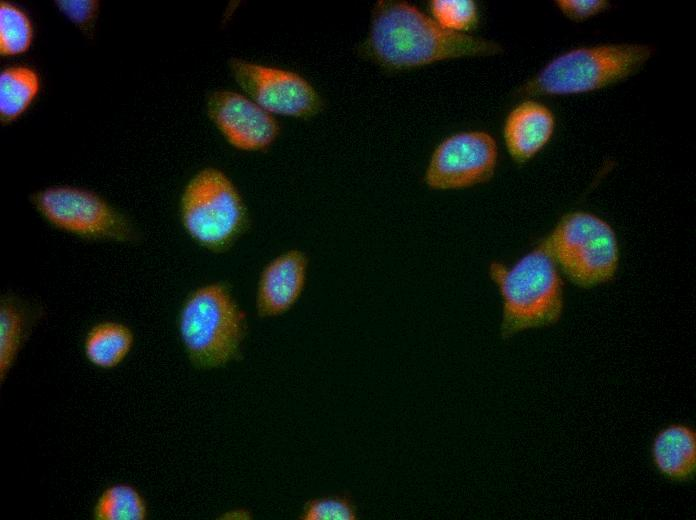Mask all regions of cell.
Here are the masks:
<instances>
[{"instance_id":"cell-15","label":"cell","mask_w":696,"mask_h":520,"mask_svg":"<svg viewBox=\"0 0 696 520\" xmlns=\"http://www.w3.org/2000/svg\"><path fill=\"white\" fill-rule=\"evenodd\" d=\"M133 333L124 324L112 321L94 325L87 333L84 351L87 359L100 368L120 364L133 346Z\"/></svg>"},{"instance_id":"cell-16","label":"cell","mask_w":696,"mask_h":520,"mask_svg":"<svg viewBox=\"0 0 696 520\" xmlns=\"http://www.w3.org/2000/svg\"><path fill=\"white\" fill-rule=\"evenodd\" d=\"M40 89L38 74L27 66H12L0 74V117L3 123L17 119Z\"/></svg>"},{"instance_id":"cell-18","label":"cell","mask_w":696,"mask_h":520,"mask_svg":"<svg viewBox=\"0 0 696 520\" xmlns=\"http://www.w3.org/2000/svg\"><path fill=\"white\" fill-rule=\"evenodd\" d=\"M33 27L27 14L16 5L0 3V53L16 56L25 53L31 46Z\"/></svg>"},{"instance_id":"cell-13","label":"cell","mask_w":696,"mask_h":520,"mask_svg":"<svg viewBox=\"0 0 696 520\" xmlns=\"http://www.w3.org/2000/svg\"><path fill=\"white\" fill-rule=\"evenodd\" d=\"M651 456L654 467L674 482L691 481L696 473V432L686 424H671L653 439Z\"/></svg>"},{"instance_id":"cell-20","label":"cell","mask_w":696,"mask_h":520,"mask_svg":"<svg viewBox=\"0 0 696 520\" xmlns=\"http://www.w3.org/2000/svg\"><path fill=\"white\" fill-rule=\"evenodd\" d=\"M304 520H355L357 511L347 496H331L309 501L303 510Z\"/></svg>"},{"instance_id":"cell-2","label":"cell","mask_w":696,"mask_h":520,"mask_svg":"<svg viewBox=\"0 0 696 520\" xmlns=\"http://www.w3.org/2000/svg\"><path fill=\"white\" fill-rule=\"evenodd\" d=\"M489 276L502 299L500 334L504 340L553 325L561 318L563 282L542 240L510 266L492 262Z\"/></svg>"},{"instance_id":"cell-7","label":"cell","mask_w":696,"mask_h":520,"mask_svg":"<svg viewBox=\"0 0 696 520\" xmlns=\"http://www.w3.org/2000/svg\"><path fill=\"white\" fill-rule=\"evenodd\" d=\"M30 200L48 223L68 234L121 244L139 240L130 219L90 190L52 186L35 192Z\"/></svg>"},{"instance_id":"cell-4","label":"cell","mask_w":696,"mask_h":520,"mask_svg":"<svg viewBox=\"0 0 696 520\" xmlns=\"http://www.w3.org/2000/svg\"><path fill=\"white\" fill-rule=\"evenodd\" d=\"M644 44H605L570 50L549 62L527 81L521 96L566 95L590 92L634 74L652 56Z\"/></svg>"},{"instance_id":"cell-3","label":"cell","mask_w":696,"mask_h":520,"mask_svg":"<svg viewBox=\"0 0 696 520\" xmlns=\"http://www.w3.org/2000/svg\"><path fill=\"white\" fill-rule=\"evenodd\" d=\"M179 332L196 367L217 368L233 360L245 335V316L229 286L213 282L190 293L180 312Z\"/></svg>"},{"instance_id":"cell-1","label":"cell","mask_w":696,"mask_h":520,"mask_svg":"<svg viewBox=\"0 0 696 520\" xmlns=\"http://www.w3.org/2000/svg\"><path fill=\"white\" fill-rule=\"evenodd\" d=\"M502 47L491 40L441 27L415 5L379 0L371 11L366 38L358 54L387 71L419 68L440 61L493 56Z\"/></svg>"},{"instance_id":"cell-22","label":"cell","mask_w":696,"mask_h":520,"mask_svg":"<svg viewBox=\"0 0 696 520\" xmlns=\"http://www.w3.org/2000/svg\"><path fill=\"white\" fill-rule=\"evenodd\" d=\"M555 4L566 17L577 22L593 17L610 6L605 0H557Z\"/></svg>"},{"instance_id":"cell-19","label":"cell","mask_w":696,"mask_h":520,"mask_svg":"<svg viewBox=\"0 0 696 520\" xmlns=\"http://www.w3.org/2000/svg\"><path fill=\"white\" fill-rule=\"evenodd\" d=\"M429 11L441 27L451 32L466 33L479 22L478 8L472 0H432Z\"/></svg>"},{"instance_id":"cell-6","label":"cell","mask_w":696,"mask_h":520,"mask_svg":"<svg viewBox=\"0 0 696 520\" xmlns=\"http://www.w3.org/2000/svg\"><path fill=\"white\" fill-rule=\"evenodd\" d=\"M559 271L579 287L591 288L613 279L619 248L611 226L594 214L563 216L542 239Z\"/></svg>"},{"instance_id":"cell-9","label":"cell","mask_w":696,"mask_h":520,"mask_svg":"<svg viewBox=\"0 0 696 520\" xmlns=\"http://www.w3.org/2000/svg\"><path fill=\"white\" fill-rule=\"evenodd\" d=\"M498 161V147L485 131H464L444 138L434 149L424 174L433 190H458L489 181Z\"/></svg>"},{"instance_id":"cell-17","label":"cell","mask_w":696,"mask_h":520,"mask_svg":"<svg viewBox=\"0 0 696 520\" xmlns=\"http://www.w3.org/2000/svg\"><path fill=\"white\" fill-rule=\"evenodd\" d=\"M94 516L98 520H143L146 518V505L133 487L114 485L98 499Z\"/></svg>"},{"instance_id":"cell-5","label":"cell","mask_w":696,"mask_h":520,"mask_svg":"<svg viewBox=\"0 0 696 520\" xmlns=\"http://www.w3.org/2000/svg\"><path fill=\"white\" fill-rule=\"evenodd\" d=\"M180 216L187 234L214 253L230 249L249 224L237 187L213 167L200 170L189 180L182 193Z\"/></svg>"},{"instance_id":"cell-12","label":"cell","mask_w":696,"mask_h":520,"mask_svg":"<svg viewBox=\"0 0 696 520\" xmlns=\"http://www.w3.org/2000/svg\"><path fill=\"white\" fill-rule=\"evenodd\" d=\"M554 130L552 112L535 101H524L508 114L504 140L511 158L519 164L532 159L550 140Z\"/></svg>"},{"instance_id":"cell-10","label":"cell","mask_w":696,"mask_h":520,"mask_svg":"<svg viewBox=\"0 0 696 520\" xmlns=\"http://www.w3.org/2000/svg\"><path fill=\"white\" fill-rule=\"evenodd\" d=\"M207 113L211 121L235 148L262 151L280 132L277 119L247 95L226 89L210 93Z\"/></svg>"},{"instance_id":"cell-11","label":"cell","mask_w":696,"mask_h":520,"mask_svg":"<svg viewBox=\"0 0 696 520\" xmlns=\"http://www.w3.org/2000/svg\"><path fill=\"white\" fill-rule=\"evenodd\" d=\"M308 258L298 249L273 258L261 271L256 308L261 317H275L288 311L301 296L307 277Z\"/></svg>"},{"instance_id":"cell-14","label":"cell","mask_w":696,"mask_h":520,"mask_svg":"<svg viewBox=\"0 0 696 520\" xmlns=\"http://www.w3.org/2000/svg\"><path fill=\"white\" fill-rule=\"evenodd\" d=\"M35 314L19 297L5 293L0 301V379L13 366L33 324Z\"/></svg>"},{"instance_id":"cell-21","label":"cell","mask_w":696,"mask_h":520,"mask_svg":"<svg viewBox=\"0 0 696 520\" xmlns=\"http://www.w3.org/2000/svg\"><path fill=\"white\" fill-rule=\"evenodd\" d=\"M56 5L70 21L85 31L90 30L98 12L99 2L92 0H61Z\"/></svg>"},{"instance_id":"cell-8","label":"cell","mask_w":696,"mask_h":520,"mask_svg":"<svg viewBox=\"0 0 696 520\" xmlns=\"http://www.w3.org/2000/svg\"><path fill=\"white\" fill-rule=\"evenodd\" d=\"M233 78L249 98L272 115L310 118L323 109L313 85L297 72L232 58Z\"/></svg>"}]
</instances>
